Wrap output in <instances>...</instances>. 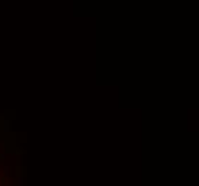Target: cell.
<instances>
[{"label":"cell","instance_id":"cell-1","mask_svg":"<svg viewBox=\"0 0 199 186\" xmlns=\"http://www.w3.org/2000/svg\"><path fill=\"white\" fill-rule=\"evenodd\" d=\"M2 159H3V155H0V162H2Z\"/></svg>","mask_w":199,"mask_h":186}]
</instances>
